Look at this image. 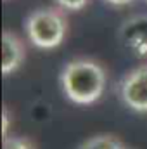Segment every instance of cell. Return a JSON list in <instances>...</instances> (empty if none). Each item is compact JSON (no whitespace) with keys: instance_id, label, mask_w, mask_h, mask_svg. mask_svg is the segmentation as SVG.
<instances>
[{"instance_id":"obj_12","label":"cell","mask_w":147,"mask_h":149,"mask_svg":"<svg viewBox=\"0 0 147 149\" xmlns=\"http://www.w3.org/2000/svg\"><path fill=\"white\" fill-rule=\"evenodd\" d=\"M146 2H147V0H146Z\"/></svg>"},{"instance_id":"obj_8","label":"cell","mask_w":147,"mask_h":149,"mask_svg":"<svg viewBox=\"0 0 147 149\" xmlns=\"http://www.w3.org/2000/svg\"><path fill=\"white\" fill-rule=\"evenodd\" d=\"M57 7H61L62 10H68V12H76V10H81L83 7H87L90 3V0H55Z\"/></svg>"},{"instance_id":"obj_11","label":"cell","mask_w":147,"mask_h":149,"mask_svg":"<svg viewBox=\"0 0 147 149\" xmlns=\"http://www.w3.org/2000/svg\"><path fill=\"white\" fill-rule=\"evenodd\" d=\"M125 149H132V148H128V146H126V148H125Z\"/></svg>"},{"instance_id":"obj_9","label":"cell","mask_w":147,"mask_h":149,"mask_svg":"<svg viewBox=\"0 0 147 149\" xmlns=\"http://www.w3.org/2000/svg\"><path fill=\"white\" fill-rule=\"evenodd\" d=\"M7 132H9V113H7V109H3V132H2L3 139L7 137Z\"/></svg>"},{"instance_id":"obj_6","label":"cell","mask_w":147,"mask_h":149,"mask_svg":"<svg viewBox=\"0 0 147 149\" xmlns=\"http://www.w3.org/2000/svg\"><path fill=\"white\" fill-rule=\"evenodd\" d=\"M126 146L114 135H97L83 142L80 149H125Z\"/></svg>"},{"instance_id":"obj_5","label":"cell","mask_w":147,"mask_h":149,"mask_svg":"<svg viewBox=\"0 0 147 149\" xmlns=\"http://www.w3.org/2000/svg\"><path fill=\"white\" fill-rule=\"evenodd\" d=\"M26 59L24 42L12 31H3L2 35V73L10 74L17 71Z\"/></svg>"},{"instance_id":"obj_2","label":"cell","mask_w":147,"mask_h":149,"mask_svg":"<svg viewBox=\"0 0 147 149\" xmlns=\"http://www.w3.org/2000/svg\"><path fill=\"white\" fill-rule=\"evenodd\" d=\"M28 40L42 50L59 47L68 33V17L61 7H42L33 10L24 23Z\"/></svg>"},{"instance_id":"obj_1","label":"cell","mask_w":147,"mask_h":149,"mask_svg":"<svg viewBox=\"0 0 147 149\" xmlns=\"http://www.w3.org/2000/svg\"><path fill=\"white\" fill-rule=\"evenodd\" d=\"M59 81L64 95L73 104L90 106L102 97L107 85V73L101 63L78 57L62 68Z\"/></svg>"},{"instance_id":"obj_7","label":"cell","mask_w":147,"mask_h":149,"mask_svg":"<svg viewBox=\"0 0 147 149\" xmlns=\"http://www.w3.org/2000/svg\"><path fill=\"white\" fill-rule=\"evenodd\" d=\"M2 149H35L33 144L21 137H5Z\"/></svg>"},{"instance_id":"obj_3","label":"cell","mask_w":147,"mask_h":149,"mask_svg":"<svg viewBox=\"0 0 147 149\" xmlns=\"http://www.w3.org/2000/svg\"><path fill=\"white\" fill-rule=\"evenodd\" d=\"M118 94L132 111L147 113V64H140L125 74L118 85Z\"/></svg>"},{"instance_id":"obj_4","label":"cell","mask_w":147,"mask_h":149,"mask_svg":"<svg viewBox=\"0 0 147 149\" xmlns=\"http://www.w3.org/2000/svg\"><path fill=\"white\" fill-rule=\"evenodd\" d=\"M119 40L135 57H147V14L128 17L119 28Z\"/></svg>"},{"instance_id":"obj_10","label":"cell","mask_w":147,"mask_h":149,"mask_svg":"<svg viewBox=\"0 0 147 149\" xmlns=\"http://www.w3.org/2000/svg\"><path fill=\"white\" fill-rule=\"evenodd\" d=\"M107 3L111 5H128V3H132L133 0H106Z\"/></svg>"}]
</instances>
